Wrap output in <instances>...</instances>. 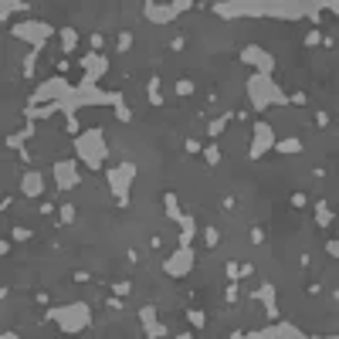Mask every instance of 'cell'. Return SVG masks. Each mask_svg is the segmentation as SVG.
<instances>
[{"label":"cell","instance_id":"1","mask_svg":"<svg viewBox=\"0 0 339 339\" xmlns=\"http://www.w3.org/2000/svg\"><path fill=\"white\" fill-rule=\"evenodd\" d=\"M21 190H24V197H45V177L37 169H27L21 177Z\"/></svg>","mask_w":339,"mask_h":339},{"label":"cell","instance_id":"2","mask_svg":"<svg viewBox=\"0 0 339 339\" xmlns=\"http://www.w3.org/2000/svg\"><path fill=\"white\" fill-rule=\"evenodd\" d=\"M75 159H61V163H55V180H58V187H71V183L78 180V173H75Z\"/></svg>","mask_w":339,"mask_h":339},{"label":"cell","instance_id":"3","mask_svg":"<svg viewBox=\"0 0 339 339\" xmlns=\"http://www.w3.org/2000/svg\"><path fill=\"white\" fill-rule=\"evenodd\" d=\"M241 61H244V65H255V68H261V71H271V58L265 55L261 48H255V45L241 51Z\"/></svg>","mask_w":339,"mask_h":339},{"label":"cell","instance_id":"4","mask_svg":"<svg viewBox=\"0 0 339 339\" xmlns=\"http://www.w3.org/2000/svg\"><path fill=\"white\" fill-rule=\"evenodd\" d=\"M75 217H78V207H75L71 200H61L58 203V214H55V227H71Z\"/></svg>","mask_w":339,"mask_h":339},{"label":"cell","instance_id":"5","mask_svg":"<svg viewBox=\"0 0 339 339\" xmlns=\"http://www.w3.org/2000/svg\"><path fill=\"white\" fill-rule=\"evenodd\" d=\"M271 143H275V139H271V129L265 122H258V125H255V146H251V156H261Z\"/></svg>","mask_w":339,"mask_h":339},{"label":"cell","instance_id":"6","mask_svg":"<svg viewBox=\"0 0 339 339\" xmlns=\"http://www.w3.org/2000/svg\"><path fill=\"white\" fill-rule=\"evenodd\" d=\"M139 319H143V326H146V336H166V326H159L156 322V316H153V309H143L139 312Z\"/></svg>","mask_w":339,"mask_h":339},{"label":"cell","instance_id":"7","mask_svg":"<svg viewBox=\"0 0 339 339\" xmlns=\"http://www.w3.org/2000/svg\"><path fill=\"white\" fill-rule=\"evenodd\" d=\"M190 251L193 248H180V255H177V258L166 261V271H169V275H183V271H187V265H190Z\"/></svg>","mask_w":339,"mask_h":339},{"label":"cell","instance_id":"8","mask_svg":"<svg viewBox=\"0 0 339 339\" xmlns=\"http://www.w3.org/2000/svg\"><path fill=\"white\" fill-rule=\"evenodd\" d=\"M78 65L85 68V71H89V75H99V71H102V65H105V61H102V55H99V51H89V55L81 58Z\"/></svg>","mask_w":339,"mask_h":339},{"label":"cell","instance_id":"9","mask_svg":"<svg viewBox=\"0 0 339 339\" xmlns=\"http://www.w3.org/2000/svg\"><path fill=\"white\" fill-rule=\"evenodd\" d=\"M180 248H190V241H193V231H197V224H193V217H187L183 214L180 217Z\"/></svg>","mask_w":339,"mask_h":339},{"label":"cell","instance_id":"10","mask_svg":"<svg viewBox=\"0 0 339 339\" xmlns=\"http://www.w3.org/2000/svg\"><path fill=\"white\" fill-rule=\"evenodd\" d=\"M146 99H149V105H163V92H159V78L156 75H149V81H146Z\"/></svg>","mask_w":339,"mask_h":339},{"label":"cell","instance_id":"11","mask_svg":"<svg viewBox=\"0 0 339 339\" xmlns=\"http://www.w3.org/2000/svg\"><path fill=\"white\" fill-rule=\"evenodd\" d=\"M271 146L278 149V153H302V139H295V136H288V139H275V143H271Z\"/></svg>","mask_w":339,"mask_h":339},{"label":"cell","instance_id":"12","mask_svg":"<svg viewBox=\"0 0 339 339\" xmlns=\"http://www.w3.org/2000/svg\"><path fill=\"white\" fill-rule=\"evenodd\" d=\"M316 224L319 227H329L332 224V207L326 200H316Z\"/></svg>","mask_w":339,"mask_h":339},{"label":"cell","instance_id":"13","mask_svg":"<svg viewBox=\"0 0 339 339\" xmlns=\"http://www.w3.org/2000/svg\"><path fill=\"white\" fill-rule=\"evenodd\" d=\"M227 125H231V115H217V119H210V125H207V136H210V139H217Z\"/></svg>","mask_w":339,"mask_h":339},{"label":"cell","instance_id":"14","mask_svg":"<svg viewBox=\"0 0 339 339\" xmlns=\"http://www.w3.org/2000/svg\"><path fill=\"white\" fill-rule=\"evenodd\" d=\"M203 159H207L210 169H217L221 166V146H217V143H207V146H203Z\"/></svg>","mask_w":339,"mask_h":339},{"label":"cell","instance_id":"15","mask_svg":"<svg viewBox=\"0 0 339 339\" xmlns=\"http://www.w3.org/2000/svg\"><path fill=\"white\" fill-rule=\"evenodd\" d=\"M187 322H190V329L200 332V329L207 326V312H203V309H187Z\"/></svg>","mask_w":339,"mask_h":339},{"label":"cell","instance_id":"16","mask_svg":"<svg viewBox=\"0 0 339 339\" xmlns=\"http://www.w3.org/2000/svg\"><path fill=\"white\" fill-rule=\"evenodd\" d=\"M75 45H78L75 27H61V51H75Z\"/></svg>","mask_w":339,"mask_h":339},{"label":"cell","instance_id":"17","mask_svg":"<svg viewBox=\"0 0 339 339\" xmlns=\"http://www.w3.org/2000/svg\"><path fill=\"white\" fill-rule=\"evenodd\" d=\"M163 207H166V214L173 217V221H180V203H177V193H163Z\"/></svg>","mask_w":339,"mask_h":339},{"label":"cell","instance_id":"18","mask_svg":"<svg viewBox=\"0 0 339 339\" xmlns=\"http://www.w3.org/2000/svg\"><path fill=\"white\" fill-rule=\"evenodd\" d=\"M217 241H221V231H217V227H203V248L210 251V248H217Z\"/></svg>","mask_w":339,"mask_h":339},{"label":"cell","instance_id":"19","mask_svg":"<svg viewBox=\"0 0 339 339\" xmlns=\"http://www.w3.org/2000/svg\"><path fill=\"white\" fill-rule=\"evenodd\" d=\"M129 48H133V31H119V37H115V51L125 55Z\"/></svg>","mask_w":339,"mask_h":339},{"label":"cell","instance_id":"20","mask_svg":"<svg viewBox=\"0 0 339 339\" xmlns=\"http://www.w3.org/2000/svg\"><path fill=\"white\" fill-rule=\"evenodd\" d=\"M115 115H119V122H133V112H129V105L122 102V95H115Z\"/></svg>","mask_w":339,"mask_h":339},{"label":"cell","instance_id":"21","mask_svg":"<svg viewBox=\"0 0 339 339\" xmlns=\"http://www.w3.org/2000/svg\"><path fill=\"white\" fill-rule=\"evenodd\" d=\"M302 45H305V48H316V45H322V31H319V27L305 31V34H302Z\"/></svg>","mask_w":339,"mask_h":339},{"label":"cell","instance_id":"22","mask_svg":"<svg viewBox=\"0 0 339 339\" xmlns=\"http://www.w3.org/2000/svg\"><path fill=\"white\" fill-rule=\"evenodd\" d=\"M237 295H241L237 282H227V285H224V305H237Z\"/></svg>","mask_w":339,"mask_h":339},{"label":"cell","instance_id":"23","mask_svg":"<svg viewBox=\"0 0 339 339\" xmlns=\"http://www.w3.org/2000/svg\"><path fill=\"white\" fill-rule=\"evenodd\" d=\"M251 299H261L265 305H271L275 302V288H271V285H261L258 292H251Z\"/></svg>","mask_w":339,"mask_h":339},{"label":"cell","instance_id":"24","mask_svg":"<svg viewBox=\"0 0 339 339\" xmlns=\"http://www.w3.org/2000/svg\"><path fill=\"white\" fill-rule=\"evenodd\" d=\"M193 92H197V85H193L190 78H180V81H177V95H180V99H190Z\"/></svg>","mask_w":339,"mask_h":339},{"label":"cell","instance_id":"25","mask_svg":"<svg viewBox=\"0 0 339 339\" xmlns=\"http://www.w3.org/2000/svg\"><path fill=\"white\" fill-rule=\"evenodd\" d=\"M129 292H133V282H129V278H119V282H112V295H122V299H125Z\"/></svg>","mask_w":339,"mask_h":339},{"label":"cell","instance_id":"26","mask_svg":"<svg viewBox=\"0 0 339 339\" xmlns=\"http://www.w3.org/2000/svg\"><path fill=\"white\" fill-rule=\"evenodd\" d=\"M224 275H227V282H241V265H237V261H227Z\"/></svg>","mask_w":339,"mask_h":339},{"label":"cell","instance_id":"27","mask_svg":"<svg viewBox=\"0 0 339 339\" xmlns=\"http://www.w3.org/2000/svg\"><path fill=\"white\" fill-rule=\"evenodd\" d=\"M34 68H37V51H31L24 58V78H34Z\"/></svg>","mask_w":339,"mask_h":339},{"label":"cell","instance_id":"28","mask_svg":"<svg viewBox=\"0 0 339 339\" xmlns=\"http://www.w3.org/2000/svg\"><path fill=\"white\" fill-rule=\"evenodd\" d=\"M183 153H187V156H197V153H203V143H197V139H183Z\"/></svg>","mask_w":339,"mask_h":339},{"label":"cell","instance_id":"29","mask_svg":"<svg viewBox=\"0 0 339 339\" xmlns=\"http://www.w3.org/2000/svg\"><path fill=\"white\" fill-rule=\"evenodd\" d=\"M11 237H14V241H31L34 231H31V227H11Z\"/></svg>","mask_w":339,"mask_h":339},{"label":"cell","instance_id":"30","mask_svg":"<svg viewBox=\"0 0 339 339\" xmlns=\"http://www.w3.org/2000/svg\"><path fill=\"white\" fill-rule=\"evenodd\" d=\"M265 316H268V322H278V319H282V309H278V302L265 305Z\"/></svg>","mask_w":339,"mask_h":339},{"label":"cell","instance_id":"31","mask_svg":"<svg viewBox=\"0 0 339 339\" xmlns=\"http://www.w3.org/2000/svg\"><path fill=\"white\" fill-rule=\"evenodd\" d=\"M251 244H265V227L251 224Z\"/></svg>","mask_w":339,"mask_h":339},{"label":"cell","instance_id":"32","mask_svg":"<svg viewBox=\"0 0 339 339\" xmlns=\"http://www.w3.org/2000/svg\"><path fill=\"white\" fill-rule=\"evenodd\" d=\"M187 48V37L183 34H173V41H169V51H183Z\"/></svg>","mask_w":339,"mask_h":339},{"label":"cell","instance_id":"33","mask_svg":"<svg viewBox=\"0 0 339 339\" xmlns=\"http://www.w3.org/2000/svg\"><path fill=\"white\" fill-rule=\"evenodd\" d=\"M37 210H41L45 217H48V214H58V203H55V200H41V207H37Z\"/></svg>","mask_w":339,"mask_h":339},{"label":"cell","instance_id":"34","mask_svg":"<svg viewBox=\"0 0 339 339\" xmlns=\"http://www.w3.org/2000/svg\"><path fill=\"white\" fill-rule=\"evenodd\" d=\"M326 255H329L332 261L339 258V241H336V237H332V241H326Z\"/></svg>","mask_w":339,"mask_h":339},{"label":"cell","instance_id":"35","mask_svg":"<svg viewBox=\"0 0 339 339\" xmlns=\"http://www.w3.org/2000/svg\"><path fill=\"white\" fill-rule=\"evenodd\" d=\"M329 122H332V115L329 112H316V125L319 129H329Z\"/></svg>","mask_w":339,"mask_h":339},{"label":"cell","instance_id":"36","mask_svg":"<svg viewBox=\"0 0 339 339\" xmlns=\"http://www.w3.org/2000/svg\"><path fill=\"white\" fill-rule=\"evenodd\" d=\"M125 261H129V265H139V261H143L139 248H129V251H125Z\"/></svg>","mask_w":339,"mask_h":339},{"label":"cell","instance_id":"37","mask_svg":"<svg viewBox=\"0 0 339 339\" xmlns=\"http://www.w3.org/2000/svg\"><path fill=\"white\" fill-rule=\"evenodd\" d=\"M292 207H295V210H302V207H305V193H302V190L292 193Z\"/></svg>","mask_w":339,"mask_h":339},{"label":"cell","instance_id":"38","mask_svg":"<svg viewBox=\"0 0 339 339\" xmlns=\"http://www.w3.org/2000/svg\"><path fill=\"white\" fill-rule=\"evenodd\" d=\"M109 309H112V312H122V295H112V299H109Z\"/></svg>","mask_w":339,"mask_h":339},{"label":"cell","instance_id":"39","mask_svg":"<svg viewBox=\"0 0 339 339\" xmlns=\"http://www.w3.org/2000/svg\"><path fill=\"white\" fill-rule=\"evenodd\" d=\"M34 305H51V295L48 292H34Z\"/></svg>","mask_w":339,"mask_h":339},{"label":"cell","instance_id":"40","mask_svg":"<svg viewBox=\"0 0 339 339\" xmlns=\"http://www.w3.org/2000/svg\"><path fill=\"white\" fill-rule=\"evenodd\" d=\"M89 45H92V51H99V48L105 45V37H102V34H92V37H89Z\"/></svg>","mask_w":339,"mask_h":339},{"label":"cell","instance_id":"41","mask_svg":"<svg viewBox=\"0 0 339 339\" xmlns=\"http://www.w3.org/2000/svg\"><path fill=\"white\" fill-rule=\"evenodd\" d=\"M234 197H221V210H234Z\"/></svg>","mask_w":339,"mask_h":339},{"label":"cell","instance_id":"42","mask_svg":"<svg viewBox=\"0 0 339 339\" xmlns=\"http://www.w3.org/2000/svg\"><path fill=\"white\" fill-rule=\"evenodd\" d=\"M71 278H75V282H78V285H85V282H89V278H92V275H89V271H75Z\"/></svg>","mask_w":339,"mask_h":339},{"label":"cell","instance_id":"43","mask_svg":"<svg viewBox=\"0 0 339 339\" xmlns=\"http://www.w3.org/2000/svg\"><path fill=\"white\" fill-rule=\"evenodd\" d=\"M149 248H153V251H159V248H163V237H159V234H153V237H149Z\"/></svg>","mask_w":339,"mask_h":339},{"label":"cell","instance_id":"44","mask_svg":"<svg viewBox=\"0 0 339 339\" xmlns=\"http://www.w3.org/2000/svg\"><path fill=\"white\" fill-rule=\"evenodd\" d=\"M292 102H295V105H305V102H309V95H305V92H295Z\"/></svg>","mask_w":339,"mask_h":339},{"label":"cell","instance_id":"45","mask_svg":"<svg viewBox=\"0 0 339 339\" xmlns=\"http://www.w3.org/2000/svg\"><path fill=\"white\" fill-rule=\"evenodd\" d=\"M255 275V265H241V278H251Z\"/></svg>","mask_w":339,"mask_h":339}]
</instances>
